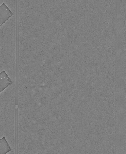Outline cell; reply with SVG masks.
<instances>
[{
    "label": "cell",
    "instance_id": "6da1fadb",
    "mask_svg": "<svg viewBox=\"0 0 126 154\" xmlns=\"http://www.w3.org/2000/svg\"><path fill=\"white\" fill-rule=\"evenodd\" d=\"M0 7L1 26L13 15V14L4 3L2 4Z\"/></svg>",
    "mask_w": 126,
    "mask_h": 154
},
{
    "label": "cell",
    "instance_id": "7a4b0ae2",
    "mask_svg": "<svg viewBox=\"0 0 126 154\" xmlns=\"http://www.w3.org/2000/svg\"><path fill=\"white\" fill-rule=\"evenodd\" d=\"M1 92L12 83V81L4 71L0 73Z\"/></svg>",
    "mask_w": 126,
    "mask_h": 154
},
{
    "label": "cell",
    "instance_id": "3957f363",
    "mask_svg": "<svg viewBox=\"0 0 126 154\" xmlns=\"http://www.w3.org/2000/svg\"><path fill=\"white\" fill-rule=\"evenodd\" d=\"M1 154H6L11 150L5 137L0 139Z\"/></svg>",
    "mask_w": 126,
    "mask_h": 154
}]
</instances>
